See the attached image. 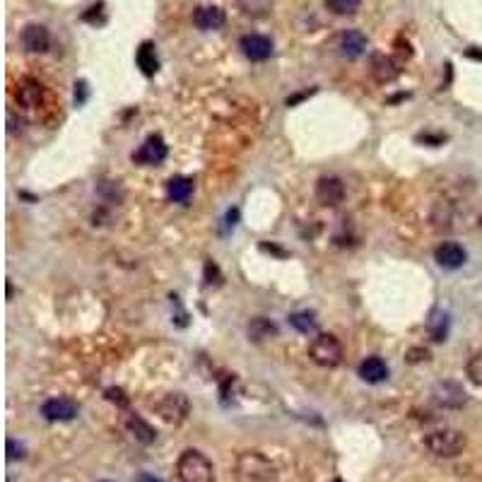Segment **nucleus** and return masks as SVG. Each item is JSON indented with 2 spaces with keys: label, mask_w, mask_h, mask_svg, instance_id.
Returning a JSON list of instances; mask_svg holds the SVG:
<instances>
[{
  "label": "nucleus",
  "mask_w": 482,
  "mask_h": 482,
  "mask_svg": "<svg viewBox=\"0 0 482 482\" xmlns=\"http://www.w3.org/2000/svg\"><path fill=\"white\" fill-rule=\"evenodd\" d=\"M468 56H470V58H478V61H482V51H473V49H470V51H468Z\"/></svg>",
  "instance_id": "2f4dec72"
},
{
  "label": "nucleus",
  "mask_w": 482,
  "mask_h": 482,
  "mask_svg": "<svg viewBox=\"0 0 482 482\" xmlns=\"http://www.w3.org/2000/svg\"><path fill=\"white\" fill-rule=\"evenodd\" d=\"M316 201L323 208H338L345 201V184L338 177H323L316 184Z\"/></svg>",
  "instance_id": "1a4fd4ad"
},
{
  "label": "nucleus",
  "mask_w": 482,
  "mask_h": 482,
  "mask_svg": "<svg viewBox=\"0 0 482 482\" xmlns=\"http://www.w3.org/2000/svg\"><path fill=\"white\" fill-rule=\"evenodd\" d=\"M422 360H429V353H427V350L412 348L410 353H407V362H412V364H415V362H422Z\"/></svg>",
  "instance_id": "c85d7f7f"
},
{
  "label": "nucleus",
  "mask_w": 482,
  "mask_h": 482,
  "mask_svg": "<svg viewBox=\"0 0 482 482\" xmlns=\"http://www.w3.org/2000/svg\"><path fill=\"white\" fill-rule=\"evenodd\" d=\"M167 196L174 203H189L193 196V179L189 177H174L167 184Z\"/></svg>",
  "instance_id": "412c9836"
},
{
  "label": "nucleus",
  "mask_w": 482,
  "mask_h": 482,
  "mask_svg": "<svg viewBox=\"0 0 482 482\" xmlns=\"http://www.w3.org/2000/svg\"><path fill=\"white\" fill-rule=\"evenodd\" d=\"M106 400L116 402L118 407H126L128 405V398H126V393H123L121 388H106Z\"/></svg>",
  "instance_id": "bb28decb"
},
{
  "label": "nucleus",
  "mask_w": 482,
  "mask_h": 482,
  "mask_svg": "<svg viewBox=\"0 0 482 482\" xmlns=\"http://www.w3.org/2000/svg\"><path fill=\"white\" fill-rule=\"evenodd\" d=\"M167 143H164L162 135H150L143 145H140L138 152H133V162L138 164H147V167H155V164H162L167 160Z\"/></svg>",
  "instance_id": "6e6552de"
},
{
  "label": "nucleus",
  "mask_w": 482,
  "mask_h": 482,
  "mask_svg": "<svg viewBox=\"0 0 482 482\" xmlns=\"http://www.w3.org/2000/svg\"><path fill=\"white\" fill-rule=\"evenodd\" d=\"M239 49L248 61H256V63L268 61L273 56V42L268 37H260V34H246V37H241Z\"/></svg>",
  "instance_id": "9b49d317"
},
{
  "label": "nucleus",
  "mask_w": 482,
  "mask_h": 482,
  "mask_svg": "<svg viewBox=\"0 0 482 482\" xmlns=\"http://www.w3.org/2000/svg\"><path fill=\"white\" fill-rule=\"evenodd\" d=\"M101 482H109V480H101Z\"/></svg>",
  "instance_id": "72a5a7b5"
},
{
  "label": "nucleus",
  "mask_w": 482,
  "mask_h": 482,
  "mask_svg": "<svg viewBox=\"0 0 482 482\" xmlns=\"http://www.w3.org/2000/svg\"><path fill=\"white\" fill-rule=\"evenodd\" d=\"M309 357L314 364L333 369V367H338L343 362V345L331 333H319L309 345Z\"/></svg>",
  "instance_id": "7ed1b4c3"
},
{
  "label": "nucleus",
  "mask_w": 482,
  "mask_h": 482,
  "mask_svg": "<svg viewBox=\"0 0 482 482\" xmlns=\"http://www.w3.org/2000/svg\"><path fill=\"white\" fill-rule=\"evenodd\" d=\"M157 46L152 42H143L138 46V51H135V63H138V68L143 70V75L152 77L157 70H160V58H157Z\"/></svg>",
  "instance_id": "dca6fc26"
},
{
  "label": "nucleus",
  "mask_w": 482,
  "mask_h": 482,
  "mask_svg": "<svg viewBox=\"0 0 482 482\" xmlns=\"http://www.w3.org/2000/svg\"><path fill=\"white\" fill-rule=\"evenodd\" d=\"M388 364L381 360V357H367L364 362L360 364V379L367 383H381L388 379Z\"/></svg>",
  "instance_id": "2eb2a0df"
},
{
  "label": "nucleus",
  "mask_w": 482,
  "mask_h": 482,
  "mask_svg": "<svg viewBox=\"0 0 482 482\" xmlns=\"http://www.w3.org/2000/svg\"><path fill=\"white\" fill-rule=\"evenodd\" d=\"M236 473H239L241 482H273L275 468L265 456L256 451H246L236 461Z\"/></svg>",
  "instance_id": "20e7f679"
},
{
  "label": "nucleus",
  "mask_w": 482,
  "mask_h": 482,
  "mask_svg": "<svg viewBox=\"0 0 482 482\" xmlns=\"http://www.w3.org/2000/svg\"><path fill=\"white\" fill-rule=\"evenodd\" d=\"M372 75L376 77L379 82H391V80H395V75H398V65H395L388 56L379 53L372 58Z\"/></svg>",
  "instance_id": "aec40b11"
},
{
  "label": "nucleus",
  "mask_w": 482,
  "mask_h": 482,
  "mask_svg": "<svg viewBox=\"0 0 482 482\" xmlns=\"http://www.w3.org/2000/svg\"><path fill=\"white\" fill-rule=\"evenodd\" d=\"M432 398H434V402H436L439 407H449V410H458V407L466 405L468 395H466V391H463V386H461V383H456V381H441V383H436V386H434Z\"/></svg>",
  "instance_id": "423d86ee"
},
{
  "label": "nucleus",
  "mask_w": 482,
  "mask_h": 482,
  "mask_svg": "<svg viewBox=\"0 0 482 482\" xmlns=\"http://www.w3.org/2000/svg\"><path fill=\"white\" fill-rule=\"evenodd\" d=\"M177 475L181 482H215V468L205 453L189 449L179 456Z\"/></svg>",
  "instance_id": "f257e3e1"
},
{
  "label": "nucleus",
  "mask_w": 482,
  "mask_h": 482,
  "mask_svg": "<svg viewBox=\"0 0 482 482\" xmlns=\"http://www.w3.org/2000/svg\"><path fill=\"white\" fill-rule=\"evenodd\" d=\"M8 458H10V461H17V458H25V446L17 444L15 439H8Z\"/></svg>",
  "instance_id": "cd10ccee"
},
{
  "label": "nucleus",
  "mask_w": 482,
  "mask_h": 482,
  "mask_svg": "<svg viewBox=\"0 0 482 482\" xmlns=\"http://www.w3.org/2000/svg\"><path fill=\"white\" fill-rule=\"evenodd\" d=\"M316 314L314 311H297V314L289 316V326L294 328V331L304 333V336H309V333L316 331Z\"/></svg>",
  "instance_id": "5701e85b"
},
{
  "label": "nucleus",
  "mask_w": 482,
  "mask_h": 482,
  "mask_svg": "<svg viewBox=\"0 0 482 482\" xmlns=\"http://www.w3.org/2000/svg\"><path fill=\"white\" fill-rule=\"evenodd\" d=\"M20 42L30 53H46L51 46V34L44 25H27L20 34Z\"/></svg>",
  "instance_id": "f8f14e48"
},
{
  "label": "nucleus",
  "mask_w": 482,
  "mask_h": 482,
  "mask_svg": "<svg viewBox=\"0 0 482 482\" xmlns=\"http://www.w3.org/2000/svg\"><path fill=\"white\" fill-rule=\"evenodd\" d=\"M77 402L70 400V398H63V395H58V398H49L46 402L42 405V415L51 419V422H70V419L77 417Z\"/></svg>",
  "instance_id": "9d476101"
},
{
  "label": "nucleus",
  "mask_w": 482,
  "mask_h": 482,
  "mask_svg": "<svg viewBox=\"0 0 482 482\" xmlns=\"http://www.w3.org/2000/svg\"><path fill=\"white\" fill-rule=\"evenodd\" d=\"M155 412L167 424H181L186 417H189L191 402L184 393H164L162 398L155 402Z\"/></svg>",
  "instance_id": "39448f33"
},
{
  "label": "nucleus",
  "mask_w": 482,
  "mask_h": 482,
  "mask_svg": "<svg viewBox=\"0 0 482 482\" xmlns=\"http://www.w3.org/2000/svg\"><path fill=\"white\" fill-rule=\"evenodd\" d=\"M224 22H227V15L217 5H201V8L193 10V25L203 32L220 30V27H224Z\"/></svg>",
  "instance_id": "ddd939ff"
},
{
  "label": "nucleus",
  "mask_w": 482,
  "mask_h": 482,
  "mask_svg": "<svg viewBox=\"0 0 482 482\" xmlns=\"http://www.w3.org/2000/svg\"><path fill=\"white\" fill-rule=\"evenodd\" d=\"M126 429L133 434L135 441H140V444H152V441L157 439L155 427H152V424H147L140 415H128L126 417Z\"/></svg>",
  "instance_id": "f3484780"
},
{
  "label": "nucleus",
  "mask_w": 482,
  "mask_h": 482,
  "mask_svg": "<svg viewBox=\"0 0 482 482\" xmlns=\"http://www.w3.org/2000/svg\"><path fill=\"white\" fill-rule=\"evenodd\" d=\"M326 5L331 13L345 17V15H355L357 10H360L362 0H326Z\"/></svg>",
  "instance_id": "393cba45"
},
{
  "label": "nucleus",
  "mask_w": 482,
  "mask_h": 482,
  "mask_svg": "<svg viewBox=\"0 0 482 482\" xmlns=\"http://www.w3.org/2000/svg\"><path fill=\"white\" fill-rule=\"evenodd\" d=\"M84 87H87L84 82H77V84H75V101H77V104H82L84 96H87V92H84Z\"/></svg>",
  "instance_id": "c756f323"
},
{
  "label": "nucleus",
  "mask_w": 482,
  "mask_h": 482,
  "mask_svg": "<svg viewBox=\"0 0 482 482\" xmlns=\"http://www.w3.org/2000/svg\"><path fill=\"white\" fill-rule=\"evenodd\" d=\"M434 260H436V265H439V268H444V270H458V268H463V265H466L468 253H466V248H463L461 243L444 241V243H439V246L434 248Z\"/></svg>",
  "instance_id": "0eeeda50"
},
{
  "label": "nucleus",
  "mask_w": 482,
  "mask_h": 482,
  "mask_svg": "<svg viewBox=\"0 0 482 482\" xmlns=\"http://www.w3.org/2000/svg\"><path fill=\"white\" fill-rule=\"evenodd\" d=\"M138 482H162V480L155 478V475H150V473H143V475H138Z\"/></svg>",
  "instance_id": "7c9ffc66"
},
{
  "label": "nucleus",
  "mask_w": 482,
  "mask_h": 482,
  "mask_svg": "<svg viewBox=\"0 0 482 482\" xmlns=\"http://www.w3.org/2000/svg\"><path fill=\"white\" fill-rule=\"evenodd\" d=\"M468 439L461 429H453V427H441L434 429L424 436V446L439 458H456L458 453H463L466 449Z\"/></svg>",
  "instance_id": "f03ea898"
},
{
  "label": "nucleus",
  "mask_w": 482,
  "mask_h": 482,
  "mask_svg": "<svg viewBox=\"0 0 482 482\" xmlns=\"http://www.w3.org/2000/svg\"><path fill=\"white\" fill-rule=\"evenodd\" d=\"M429 333H432V338L436 340V343L446 340V336H449V316L434 314V319L429 321Z\"/></svg>",
  "instance_id": "b1692460"
},
{
  "label": "nucleus",
  "mask_w": 482,
  "mask_h": 482,
  "mask_svg": "<svg viewBox=\"0 0 482 482\" xmlns=\"http://www.w3.org/2000/svg\"><path fill=\"white\" fill-rule=\"evenodd\" d=\"M236 5H239V10L246 17L258 20V17H265V15L273 13L275 0H236Z\"/></svg>",
  "instance_id": "4be33fe9"
},
{
  "label": "nucleus",
  "mask_w": 482,
  "mask_h": 482,
  "mask_svg": "<svg viewBox=\"0 0 482 482\" xmlns=\"http://www.w3.org/2000/svg\"><path fill=\"white\" fill-rule=\"evenodd\" d=\"M248 338L253 340V343H263V340H273L277 336V326L270 319H265V316H256V319L248 321Z\"/></svg>",
  "instance_id": "a211bd4d"
},
{
  "label": "nucleus",
  "mask_w": 482,
  "mask_h": 482,
  "mask_svg": "<svg viewBox=\"0 0 482 482\" xmlns=\"http://www.w3.org/2000/svg\"><path fill=\"white\" fill-rule=\"evenodd\" d=\"M466 374H468V379H470V381H473L475 386H482V350H480V353H475V355L468 360Z\"/></svg>",
  "instance_id": "a878e982"
},
{
  "label": "nucleus",
  "mask_w": 482,
  "mask_h": 482,
  "mask_svg": "<svg viewBox=\"0 0 482 482\" xmlns=\"http://www.w3.org/2000/svg\"><path fill=\"white\" fill-rule=\"evenodd\" d=\"M333 482H343V480H333Z\"/></svg>",
  "instance_id": "473e14b6"
},
{
  "label": "nucleus",
  "mask_w": 482,
  "mask_h": 482,
  "mask_svg": "<svg viewBox=\"0 0 482 482\" xmlns=\"http://www.w3.org/2000/svg\"><path fill=\"white\" fill-rule=\"evenodd\" d=\"M44 89L37 80H22V84L17 87V101L27 109H34V106L42 104Z\"/></svg>",
  "instance_id": "6ab92c4d"
},
{
  "label": "nucleus",
  "mask_w": 482,
  "mask_h": 482,
  "mask_svg": "<svg viewBox=\"0 0 482 482\" xmlns=\"http://www.w3.org/2000/svg\"><path fill=\"white\" fill-rule=\"evenodd\" d=\"M367 44L369 42H367V37L360 30H348L338 37L340 56H345V58H360L367 51Z\"/></svg>",
  "instance_id": "4468645a"
}]
</instances>
